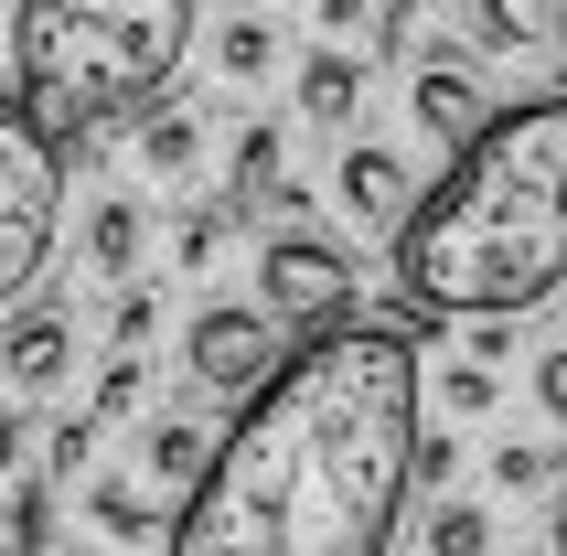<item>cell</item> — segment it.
I'll return each mask as SVG.
<instances>
[{
  "instance_id": "1",
  "label": "cell",
  "mask_w": 567,
  "mask_h": 556,
  "mask_svg": "<svg viewBox=\"0 0 567 556\" xmlns=\"http://www.w3.org/2000/svg\"><path fill=\"white\" fill-rule=\"evenodd\" d=\"M429 364L396 321L300 332L289 364L225 418V450L161 556H385L417 503Z\"/></svg>"
},
{
  "instance_id": "2",
  "label": "cell",
  "mask_w": 567,
  "mask_h": 556,
  "mask_svg": "<svg viewBox=\"0 0 567 556\" xmlns=\"http://www.w3.org/2000/svg\"><path fill=\"white\" fill-rule=\"evenodd\" d=\"M567 278V96H525L450 161L396 236L417 321H525Z\"/></svg>"
},
{
  "instance_id": "3",
  "label": "cell",
  "mask_w": 567,
  "mask_h": 556,
  "mask_svg": "<svg viewBox=\"0 0 567 556\" xmlns=\"http://www.w3.org/2000/svg\"><path fill=\"white\" fill-rule=\"evenodd\" d=\"M193 54V0H11V75L22 107L64 151L172 96Z\"/></svg>"
},
{
  "instance_id": "4",
  "label": "cell",
  "mask_w": 567,
  "mask_h": 556,
  "mask_svg": "<svg viewBox=\"0 0 567 556\" xmlns=\"http://www.w3.org/2000/svg\"><path fill=\"white\" fill-rule=\"evenodd\" d=\"M64 236V140L32 119L22 96H0V300H22Z\"/></svg>"
},
{
  "instance_id": "5",
  "label": "cell",
  "mask_w": 567,
  "mask_h": 556,
  "mask_svg": "<svg viewBox=\"0 0 567 556\" xmlns=\"http://www.w3.org/2000/svg\"><path fill=\"white\" fill-rule=\"evenodd\" d=\"M289 321L268 300H204L183 321V364H193V385H204V397H257V385H268V374L289 364Z\"/></svg>"
},
{
  "instance_id": "6",
  "label": "cell",
  "mask_w": 567,
  "mask_h": 556,
  "mask_svg": "<svg viewBox=\"0 0 567 556\" xmlns=\"http://www.w3.org/2000/svg\"><path fill=\"white\" fill-rule=\"evenodd\" d=\"M257 300L279 310L289 332H332L353 310V257L311 225H268V247H257Z\"/></svg>"
},
{
  "instance_id": "7",
  "label": "cell",
  "mask_w": 567,
  "mask_h": 556,
  "mask_svg": "<svg viewBox=\"0 0 567 556\" xmlns=\"http://www.w3.org/2000/svg\"><path fill=\"white\" fill-rule=\"evenodd\" d=\"M0 385L11 397H64L75 385V310L64 300H11L0 310Z\"/></svg>"
},
{
  "instance_id": "8",
  "label": "cell",
  "mask_w": 567,
  "mask_h": 556,
  "mask_svg": "<svg viewBox=\"0 0 567 556\" xmlns=\"http://www.w3.org/2000/svg\"><path fill=\"white\" fill-rule=\"evenodd\" d=\"M408 107H417V128H429L450 161H461L482 128L504 119V107H493V86L472 75V54H429V64H417V86H408Z\"/></svg>"
},
{
  "instance_id": "9",
  "label": "cell",
  "mask_w": 567,
  "mask_h": 556,
  "mask_svg": "<svg viewBox=\"0 0 567 556\" xmlns=\"http://www.w3.org/2000/svg\"><path fill=\"white\" fill-rule=\"evenodd\" d=\"M417 204H429V193H417V172L396 151H375V140H353V151H343V215L364 225V236L396 247V236L417 225Z\"/></svg>"
},
{
  "instance_id": "10",
  "label": "cell",
  "mask_w": 567,
  "mask_h": 556,
  "mask_svg": "<svg viewBox=\"0 0 567 556\" xmlns=\"http://www.w3.org/2000/svg\"><path fill=\"white\" fill-rule=\"evenodd\" d=\"M215 450H225V429H204V418H151V439H140V482L172 503V525H183V503L204 493Z\"/></svg>"
},
{
  "instance_id": "11",
  "label": "cell",
  "mask_w": 567,
  "mask_h": 556,
  "mask_svg": "<svg viewBox=\"0 0 567 556\" xmlns=\"http://www.w3.org/2000/svg\"><path fill=\"white\" fill-rule=\"evenodd\" d=\"M204 107H183V96H161V107H140V128H128V151H140V172H151V183H204V151H215V140H204Z\"/></svg>"
},
{
  "instance_id": "12",
  "label": "cell",
  "mask_w": 567,
  "mask_h": 556,
  "mask_svg": "<svg viewBox=\"0 0 567 556\" xmlns=\"http://www.w3.org/2000/svg\"><path fill=\"white\" fill-rule=\"evenodd\" d=\"M472 32H482V54H504V64L557 54L567 43V0H472Z\"/></svg>"
},
{
  "instance_id": "13",
  "label": "cell",
  "mask_w": 567,
  "mask_h": 556,
  "mask_svg": "<svg viewBox=\"0 0 567 556\" xmlns=\"http://www.w3.org/2000/svg\"><path fill=\"white\" fill-rule=\"evenodd\" d=\"M353 119H364V54L311 43L300 54V128H353Z\"/></svg>"
},
{
  "instance_id": "14",
  "label": "cell",
  "mask_w": 567,
  "mask_h": 556,
  "mask_svg": "<svg viewBox=\"0 0 567 556\" xmlns=\"http://www.w3.org/2000/svg\"><path fill=\"white\" fill-rule=\"evenodd\" d=\"M140 257H151V215H140L128 193H96V204H86V278L128 289V278H140Z\"/></svg>"
},
{
  "instance_id": "15",
  "label": "cell",
  "mask_w": 567,
  "mask_h": 556,
  "mask_svg": "<svg viewBox=\"0 0 567 556\" xmlns=\"http://www.w3.org/2000/svg\"><path fill=\"white\" fill-rule=\"evenodd\" d=\"M86 525L96 535H118V546H172V503L151 493V482H86Z\"/></svg>"
},
{
  "instance_id": "16",
  "label": "cell",
  "mask_w": 567,
  "mask_h": 556,
  "mask_svg": "<svg viewBox=\"0 0 567 556\" xmlns=\"http://www.w3.org/2000/svg\"><path fill=\"white\" fill-rule=\"evenodd\" d=\"M279 151H289V128H279V119H247V128H236V161H225V204H236V215H257V204L289 183Z\"/></svg>"
},
{
  "instance_id": "17",
  "label": "cell",
  "mask_w": 567,
  "mask_h": 556,
  "mask_svg": "<svg viewBox=\"0 0 567 556\" xmlns=\"http://www.w3.org/2000/svg\"><path fill=\"white\" fill-rule=\"evenodd\" d=\"M215 75L225 86H268L279 75V22L268 11H225L215 22Z\"/></svg>"
},
{
  "instance_id": "18",
  "label": "cell",
  "mask_w": 567,
  "mask_h": 556,
  "mask_svg": "<svg viewBox=\"0 0 567 556\" xmlns=\"http://www.w3.org/2000/svg\"><path fill=\"white\" fill-rule=\"evenodd\" d=\"M417 556H493V503L429 493V514H417Z\"/></svg>"
},
{
  "instance_id": "19",
  "label": "cell",
  "mask_w": 567,
  "mask_h": 556,
  "mask_svg": "<svg viewBox=\"0 0 567 556\" xmlns=\"http://www.w3.org/2000/svg\"><path fill=\"white\" fill-rule=\"evenodd\" d=\"M557 450H546V439H504V450H493V461H482V482H493V493L504 503H536V493H557Z\"/></svg>"
},
{
  "instance_id": "20",
  "label": "cell",
  "mask_w": 567,
  "mask_h": 556,
  "mask_svg": "<svg viewBox=\"0 0 567 556\" xmlns=\"http://www.w3.org/2000/svg\"><path fill=\"white\" fill-rule=\"evenodd\" d=\"M140 397H151V353H107V374H96L86 418H96V429H118V418H140Z\"/></svg>"
},
{
  "instance_id": "21",
  "label": "cell",
  "mask_w": 567,
  "mask_h": 556,
  "mask_svg": "<svg viewBox=\"0 0 567 556\" xmlns=\"http://www.w3.org/2000/svg\"><path fill=\"white\" fill-rule=\"evenodd\" d=\"M440 406L450 418H493V406H504V364H472V353L440 364Z\"/></svg>"
},
{
  "instance_id": "22",
  "label": "cell",
  "mask_w": 567,
  "mask_h": 556,
  "mask_svg": "<svg viewBox=\"0 0 567 556\" xmlns=\"http://www.w3.org/2000/svg\"><path fill=\"white\" fill-rule=\"evenodd\" d=\"M151 332H161V289H151V278H128V289H107V342H118V353H140Z\"/></svg>"
},
{
  "instance_id": "23",
  "label": "cell",
  "mask_w": 567,
  "mask_h": 556,
  "mask_svg": "<svg viewBox=\"0 0 567 556\" xmlns=\"http://www.w3.org/2000/svg\"><path fill=\"white\" fill-rule=\"evenodd\" d=\"M225 236H236V204L215 193L204 215H183V236H172V268H215V257H225Z\"/></svg>"
},
{
  "instance_id": "24",
  "label": "cell",
  "mask_w": 567,
  "mask_h": 556,
  "mask_svg": "<svg viewBox=\"0 0 567 556\" xmlns=\"http://www.w3.org/2000/svg\"><path fill=\"white\" fill-rule=\"evenodd\" d=\"M96 439H107V429H96L86 406H75V418H54V439H43V471H54V482H86V461H96Z\"/></svg>"
},
{
  "instance_id": "25",
  "label": "cell",
  "mask_w": 567,
  "mask_h": 556,
  "mask_svg": "<svg viewBox=\"0 0 567 556\" xmlns=\"http://www.w3.org/2000/svg\"><path fill=\"white\" fill-rule=\"evenodd\" d=\"M525 397H536V418L567 439V342H546L536 364H525Z\"/></svg>"
},
{
  "instance_id": "26",
  "label": "cell",
  "mask_w": 567,
  "mask_h": 556,
  "mask_svg": "<svg viewBox=\"0 0 567 556\" xmlns=\"http://www.w3.org/2000/svg\"><path fill=\"white\" fill-rule=\"evenodd\" d=\"M450 482H461V439L429 429V439H417V493H450Z\"/></svg>"
},
{
  "instance_id": "27",
  "label": "cell",
  "mask_w": 567,
  "mask_h": 556,
  "mask_svg": "<svg viewBox=\"0 0 567 556\" xmlns=\"http://www.w3.org/2000/svg\"><path fill=\"white\" fill-rule=\"evenodd\" d=\"M311 22L343 43V32H364V22H375V0H311Z\"/></svg>"
},
{
  "instance_id": "28",
  "label": "cell",
  "mask_w": 567,
  "mask_h": 556,
  "mask_svg": "<svg viewBox=\"0 0 567 556\" xmlns=\"http://www.w3.org/2000/svg\"><path fill=\"white\" fill-rule=\"evenodd\" d=\"M22 450H32V429H22V406H0V482L22 471Z\"/></svg>"
},
{
  "instance_id": "29",
  "label": "cell",
  "mask_w": 567,
  "mask_h": 556,
  "mask_svg": "<svg viewBox=\"0 0 567 556\" xmlns=\"http://www.w3.org/2000/svg\"><path fill=\"white\" fill-rule=\"evenodd\" d=\"M536 546H546V556H567V493L546 503V525H536Z\"/></svg>"
},
{
  "instance_id": "30",
  "label": "cell",
  "mask_w": 567,
  "mask_h": 556,
  "mask_svg": "<svg viewBox=\"0 0 567 556\" xmlns=\"http://www.w3.org/2000/svg\"><path fill=\"white\" fill-rule=\"evenodd\" d=\"M54 556H96V546H54Z\"/></svg>"
},
{
  "instance_id": "31",
  "label": "cell",
  "mask_w": 567,
  "mask_h": 556,
  "mask_svg": "<svg viewBox=\"0 0 567 556\" xmlns=\"http://www.w3.org/2000/svg\"><path fill=\"white\" fill-rule=\"evenodd\" d=\"M247 11H268V0H247Z\"/></svg>"
},
{
  "instance_id": "32",
  "label": "cell",
  "mask_w": 567,
  "mask_h": 556,
  "mask_svg": "<svg viewBox=\"0 0 567 556\" xmlns=\"http://www.w3.org/2000/svg\"><path fill=\"white\" fill-rule=\"evenodd\" d=\"M557 54H567V43H557Z\"/></svg>"
}]
</instances>
